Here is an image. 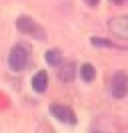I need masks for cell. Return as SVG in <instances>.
Wrapping results in <instances>:
<instances>
[{
    "label": "cell",
    "instance_id": "obj_3",
    "mask_svg": "<svg viewBox=\"0 0 128 133\" xmlns=\"http://www.w3.org/2000/svg\"><path fill=\"white\" fill-rule=\"evenodd\" d=\"M49 111L56 121L61 122L64 124H67V126H76L77 124V116L73 112V110L69 106H65L61 103H52L50 104Z\"/></svg>",
    "mask_w": 128,
    "mask_h": 133
},
{
    "label": "cell",
    "instance_id": "obj_9",
    "mask_svg": "<svg viewBox=\"0 0 128 133\" xmlns=\"http://www.w3.org/2000/svg\"><path fill=\"white\" fill-rule=\"evenodd\" d=\"M80 76H81L83 82H93L96 76H97V71L95 69V66L91 64H85L82 65V67L80 69Z\"/></svg>",
    "mask_w": 128,
    "mask_h": 133
},
{
    "label": "cell",
    "instance_id": "obj_7",
    "mask_svg": "<svg viewBox=\"0 0 128 133\" xmlns=\"http://www.w3.org/2000/svg\"><path fill=\"white\" fill-rule=\"evenodd\" d=\"M47 85H49V77H47V72L45 70H41L37 74H35L31 80L32 90L37 93L45 92L47 90Z\"/></svg>",
    "mask_w": 128,
    "mask_h": 133
},
{
    "label": "cell",
    "instance_id": "obj_5",
    "mask_svg": "<svg viewBox=\"0 0 128 133\" xmlns=\"http://www.w3.org/2000/svg\"><path fill=\"white\" fill-rule=\"evenodd\" d=\"M111 95L116 99H122L128 95V76L124 72H118L111 81Z\"/></svg>",
    "mask_w": 128,
    "mask_h": 133
},
{
    "label": "cell",
    "instance_id": "obj_12",
    "mask_svg": "<svg viewBox=\"0 0 128 133\" xmlns=\"http://www.w3.org/2000/svg\"><path fill=\"white\" fill-rule=\"evenodd\" d=\"M110 1L114 5H123V4L128 3V0H110Z\"/></svg>",
    "mask_w": 128,
    "mask_h": 133
},
{
    "label": "cell",
    "instance_id": "obj_6",
    "mask_svg": "<svg viewBox=\"0 0 128 133\" xmlns=\"http://www.w3.org/2000/svg\"><path fill=\"white\" fill-rule=\"evenodd\" d=\"M76 74H77V67H76L75 62H67V64L62 65L57 72L58 80L64 83H69L72 82L76 78Z\"/></svg>",
    "mask_w": 128,
    "mask_h": 133
},
{
    "label": "cell",
    "instance_id": "obj_4",
    "mask_svg": "<svg viewBox=\"0 0 128 133\" xmlns=\"http://www.w3.org/2000/svg\"><path fill=\"white\" fill-rule=\"evenodd\" d=\"M107 26L114 37L128 41V15H118L112 17L108 20Z\"/></svg>",
    "mask_w": 128,
    "mask_h": 133
},
{
    "label": "cell",
    "instance_id": "obj_2",
    "mask_svg": "<svg viewBox=\"0 0 128 133\" xmlns=\"http://www.w3.org/2000/svg\"><path fill=\"white\" fill-rule=\"evenodd\" d=\"M8 64L11 71L14 72H21L26 69L29 64V54L28 50L23 45H15L12 47L9 56H8Z\"/></svg>",
    "mask_w": 128,
    "mask_h": 133
},
{
    "label": "cell",
    "instance_id": "obj_10",
    "mask_svg": "<svg viewBox=\"0 0 128 133\" xmlns=\"http://www.w3.org/2000/svg\"><path fill=\"white\" fill-rule=\"evenodd\" d=\"M91 44L96 47H114L112 41L103 37H91Z\"/></svg>",
    "mask_w": 128,
    "mask_h": 133
},
{
    "label": "cell",
    "instance_id": "obj_11",
    "mask_svg": "<svg viewBox=\"0 0 128 133\" xmlns=\"http://www.w3.org/2000/svg\"><path fill=\"white\" fill-rule=\"evenodd\" d=\"M101 0H85V4L90 8H96V6L99 4Z\"/></svg>",
    "mask_w": 128,
    "mask_h": 133
},
{
    "label": "cell",
    "instance_id": "obj_1",
    "mask_svg": "<svg viewBox=\"0 0 128 133\" xmlns=\"http://www.w3.org/2000/svg\"><path fill=\"white\" fill-rule=\"evenodd\" d=\"M16 29L25 35H30L39 41H45L47 39V34L45 29L34 21L30 16H20L16 19Z\"/></svg>",
    "mask_w": 128,
    "mask_h": 133
},
{
    "label": "cell",
    "instance_id": "obj_8",
    "mask_svg": "<svg viewBox=\"0 0 128 133\" xmlns=\"http://www.w3.org/2000/svg\"><path fill=\"white\" fill-rule=\"evenodd\" d=\"M45 60H46V62L50 66H52V67H56V66H60V65L62 64V52L60 51L58 49H50L49 51L45 54Z\"/></svg>",
    "mask_w": 128,
    "mask_h": 133
}]
</instances>
